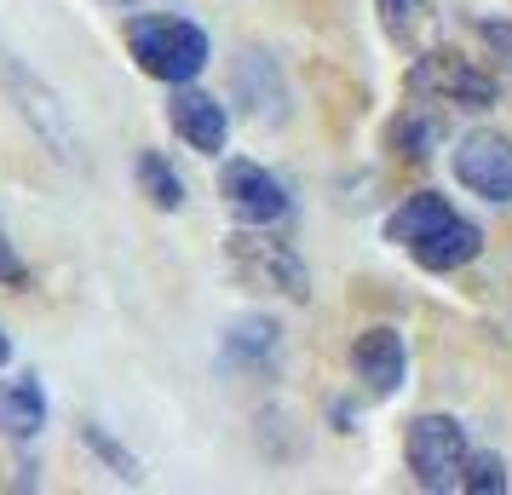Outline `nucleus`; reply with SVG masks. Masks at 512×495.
Instances as JSON below:
<instances>
[{"label": "nucleus", "mask_w": 512, "mask_h": 495, "mask_svg": "<svg viewBox=\"0 0 512 495\" xmlns=\"http://www.w3.org/2000/svg\"><path fill=\"white\" fill-rule=\"evenodd\" d=\"M167 121H173V133L190 144V150H202V156H219L225 150V127H231V116H225V104L213 93H202V87H173V98H167Z\"/></svg>", "instance_id": "6e6552de"}, {"label": "nucleus", "mask_w": 512, "mask_h": 495, "mask_svg": "<svg viewBox=\"0 0 512 495\" xmlns=\"http://www.w3.org/2000/svg\"><path fill=\"white\" fill-rule=\"evenodd\" d=\"M0 81H6V93H12V104L24 110V121L41 133V144H47L52 156L64 167H75L81 162V139H75V121H70V110L58 104V93H52L47 81H35V75L18 64V58H6L0 52Z\"/></svg>", "instance_id": "7ed1b4c3"}, {"label": "nucleus", "mask_w": 512, "mask_h": 495, "mask_svg": "<svg viewBox=\"0 0 512 495\" xmlns=\"http://www.w3.org/2000/svg\"><path fill=\"white\" fill-rule=\"evenodd\" d=\"M87 444H93L98 455H104V461H110V467H116V478H139V467H133V461H127V455H121V449L110 444V438H104V432H98V426H87Z\"/></svg>", "instance_id": "6ab92c4d"}, {"label": "nucleus", "mask_w": 512, "mask_h": 495, "mask_svg": "<svg viewBox=\"0 0 512 495\" xmlns=\"http://www.w3.org/2000/svg\"><path fill=\"white\" fill-rule=\"evenodd\" d=\"M449 213H455V208H449L443 196L420 190V196H409V202H403V208L386 219V242H397V248H415L420 236H432L443 219H449Z\"/></svg>", "instance_id": "4468645a"}, {"label": "nucleus", "mask_w": 512, "mask_h": 495, "mask_svg": "<svg viewBox=\"0 0 512 495\" xmlns=\"http://www.w3.org/2000/svg\"><path fill=\"white\" fill-rule=\"evenodd\" d=\"M47 426V392L35 375L0 380V432L6 438H35Z\"/></svg>", "instance_id": "f8f14e48"}, {"label": "nucleus", "mask_w": 512, "mask_h": 495, "mask_svg": "<svg viewBox=\"0 0 512 495\" xmlns=\"http://www.w3.org/2000/svg\"><path fill=\"white\" fill-rule=\"evenodd\" d=\"M466 426L449 415H420L409 426V472L420 490H455L466 472Z\"/></svg>", "instance_id": "39448f33"}, {"label": "nucleus", "mask_w": 512, "mask_h": 495, "mask_svg": "<svg viewBox=\"0 0 512 495\" xmlns=\"http://www.w3.org/2000/svg\"><path fill=\"white\" fill-rule=\"evenodd\" d=\"M6 363H12V340H6V334H0V369H6Z\"/></svg>", "instance_id": "4be33fe9"}, {"label": "nucleus", "mask_w": 512, "mask_h": 495, "mask_svg": "<svg viewBox=\"0 0 512 495\" xmlns=\"http://www.w3.org/2000/svg\"><path fill=\"white\" fill-rule=\"evenodd\" d=\"M116 6H133V0H116Z\"/></svg>", "instance_id": "5701e85b"}, {"label": "nucleus", "mask_w": 512, "mask_h": 495, "mask_svg": "<svg viewBox=\"0 0 512 495\" xmlns=\"http://www.w3.org/2000/svg\"><path fill=\"white\" fill-rule=\"evenodd\" d=\"M409 93L443 98V104H455V110H489V104H495V75H484L472 58L426 47L415 64H409Z\"/></svg>", "instance_id": "20e7f679"}, {"label": "nucleus", "mask_w": 512, "mask_h": 495, "mask_svg": "<svg viewBox=\"0 0 512 495\" xmlns=\"http://www.w3.org/2000/svg\"><path fill=\"white\" fill-rule=\"evenodd\" d=\"M277 323H265V317H242V323H231V334H225V363H236V369H259V363H271L277 357Z\"/></svg>", "instance_id": "2eb2a0df"}, {"label": "nucleus", "mask_w": 512, "mask_h": 495, "mask_svg": "<svg viewBox=\"0 0 512 495\" xmlns=\"http://www.w3.org/2000/svg\"><path fill=\"white\" fill-rule=\"evenodd\" d=\"M438 144H443V121H438V116H420V110H409V116L392 121V150H397V156L426 162Z\"/></svg>", "instance_id": "dca6fc26"}, {"label": "nucleus", "mask_w": 512, "mask_h": 495, "mask_svg": "<svg viewBox=\"0 0 512 495\" xmlns=\"http://www.w3.org/2000/svg\"><path fill=\"white\" fill-rule=\"evenodd\" d=\"M478 35H484L495 52H507V58H512V18H501V24H495V18H484V24H478Z\"/></svg>", "instance_id": "412c9836"}, {"label": "nucleus", "mask_w": 512, "mask_h": 495, "mask_svg": "<svg viewBox=\"0 0 512 495\" xmlns=\"http://www.w3.org/2000/svg\"><path fill=\"white\" fill-rule=\"evenodd\" d=\"M127 47L139 58L144 75H156V81H173V87H185L196 75L208 70V35L190 24V18H173V12H144L127 24Z\"/></svg>", "instance_id": "f257e3e1"}, {"label": "nucleus", "mask_w": 512, "mask_h": 495, "mask_svg": "<svg viewBox=\"0 0 512 495\" xmlns=\"http://www.w3.org/2000/svg\"><path fill=\"white\" fill-rule=\"evenodd\" d=\"M351 369L369 386L374 398H392L403 386V369H409V352H403V334L397 329H363L351 340Z\"/></svg>", "instance_id": "1a4fd4ad"}, {"label": "nucleus", "mask_w": 512, "mask_h": 495, "mask_svg": "<svg viewBox=\"0 0 512 495\" xmlns=\"http://www.w3.org/2000/svg\"><path fill=\"white\" fill-rule=\"evenodd\" d=\"M0 283H12V288H24V283H29L24 260L12 254V242H6V236H0Z\"/></svg>", "instance_id": "aec40b11"}, {"label": "nucleus", "mask_w": 512, "mask_h": 495, "mask_svg": "<svg viewBox=\"0 0 512 495\" xmlns=\"http://www.w3.org/2000/svg\"><path fill=\"white\" fill-rule=\"evenodd\" d=\"M225 260H231V271H236L248 288H271V294L294 300V306H305V300H311L305 260L288 248V242H277V236L231 231V236H225Z\"/></svg>", "instance_id": "f03ea898"}, {"label": "nucleus", "mask_w": 512, "mask_h": 495, "mask_svg": "<svg viewBox=\"0 0 512 495\" xmlns=\"http://www.w3.org/2000/svg\"><path fill=\"white\" fill-rule=\"evenodd\" d=\"M139 185H144V196H150L162 213L185 208V179H179V173L156 156V150H144V156H139Z\"/></svg>", "instance_id": "f3484780"}, {"label": "nucleus", "mask_w": 512, "mask_h": 495, "mask_svg": "<svg viewBox=\"0 0 512 495\" xmlns=\"http://www.w3.org/2000/svg\"><path fill=\"white\" fill-rule=\"evenodd\" d=\"M409 254H415V265H426V271H461V265H472L484 254V231H478L472 219H461V213H449L438 231L420 236Z\"/></svg>", "instance_id": "9d476101"}, {"label": "nucleus", "mask_w": 512, "mask_h": 495, "mask_svg": "<svg viewBox=\"0 0 512 495\" xmlns=\"http://www.w3.org/2000/svg\"><path fill=\"white\" fill-rule=\"evenodd\" d=\"M219 196H225V208H231L242 225H277L282 213L294 208V202H288V185L259 162H225Z\"/></svg>", "instance_id": "0eeeda50"}, {"label": "nucleus", "mask_w": 512, "mask_h": 495, "mask_svg": "<svg viewBox=\"0 0 512 495\" xmlns=\"http://www.w3.org/2000/svg\"><path fill=\"white\" fill-rule=\"evenodd\" d=\"M236 93H242V104H248L254 121H282L288 116V87H282L277 64L265 70V52H242V58H236Z\"/></svg>", "instance_id": "9b49d317"}, {"label": "nucleus", "mask_w": 512, "mask_h": 495, "mask_svg": "<svg viewBox=\"0 0 512 495\" xmlns=\"http://www.w3.org/2000/svg\"><path fill=\"white\" fill-rule=\"evenodd\" d=\"M449 167H455V179H461L472 196H484V202H512V139L507 133L478 127V133L455 139Z\"/></svg>", "instance_id": "423d86ee"}, {"label": "nucleus", "mask_w": 512, "mask_h": 495, "mask_svg": "<svg viewBox=\"0 0 512 495\" xmlns=\"http://www.w3.org/2000/svg\"><path fill=\"white\" fill-rule=\"evenodd\" d=\"M380 6V29H386V41L403 52H426L432 47V35H438V12H432V0H374Z\"/></svg>", "instance_id": "ddd939ff"}, {"label": "nucleus", "mask_w": 512, "mask_h": 495, "mask_svg": "<svg viewBox=\"0 0 512 495\" xmlns=\"http://www.w3.org/2000/svg\"><path fill=\"white\" fill-rule=\"evenodd\" d=\"M461 490H472V495H501L507 490V467H501V455H466Z\"/></svg>", "instance_id": "a211bd4d"}]
</instances>
